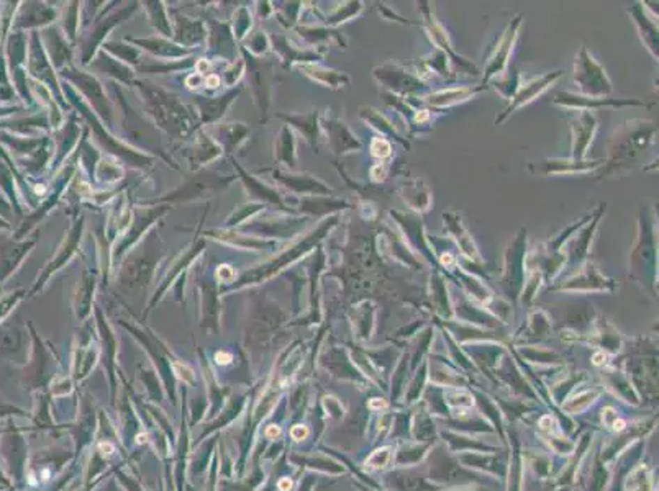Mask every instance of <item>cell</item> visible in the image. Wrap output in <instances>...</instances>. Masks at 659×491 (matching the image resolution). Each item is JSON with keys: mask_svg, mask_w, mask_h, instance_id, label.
I'll return each instance as SVG.
<instances>
[{"mask_svg": "<svg viewBox=\"0 0 659 491\" xmlns=\"http://www.w3.org/2000/svg\"><path fill=\"white\" fill-rule=\"evenodd\" d=\"M128 41H132L133 45L141 46L143 49L150 51L151 54H155L157 58H166V59H176V58H184L190 53L189 49L183 48V46L171 43L169 40L166 38H160V36H155V38H127Z\"/></svg>", "mask_w": 659, "mask_h": 491, "instance_id": "cell-12", "label": "cell"}, {"mask_svg": "<svg viewBox=\"0 0 659 491\" xmlns=\"http://www.w3.org/2000/svg\"><path fill=\"white\" fill-rule=\"evenodd\" d=\"M91 67H94V69H97V71L107 74V76L118 79V81L123 82V84H132V82H133L132 67H128L127 64L120 63L118 59L110 58L109 54L104 53V51H100L99 58H97V61H94L91 64Z\"/></svg>", "mask_w": 659, "mask_h": 491, "instance_id": "cell-13", "label": "cell"}, {"mask_svg": "<svg viewBox=\"0 0 659 491\" xmlns=\"http://www.w3.org/2000/svg\"><path fill=\"white\" fill-rule=\"evenodd\" d=\"M241 89L230 90L225 95L215 97V99H206V97H196V105L199 106V115H201L202 124H212L224 117L226 108L231 102L236 99Z\"/></svg>", "mask_w": 659, "mask_h": 491, "instance_id": "cell-10", "label": "cell"}, {"mask_svg": "<svg viewBox=\"0 0 659 491\" xmlns=\"http://www.w3.org/2000/svg\"><path fill=\"white\" fill-rule=\"evenodd\" d=\"M277 161H284L287 166H294L295 151H294V138L289 131V128L284 127L277 136Z\"/></svg>", "mask_w": 659, "mask_h": 491, "instance_id": "cell-23", "label": "cell"}, {"mask_svg": "<svg viewBox=\"0 0 659 491\" xmlns=\"http://www.w3.org/2000/svg\"><path fill=\"white\" fill-rule=\"evenodd\" d=\"M94 285H95V277L91 274V272L84 271L82 274V280H81V287H79L77 291V312L79 316L84 318L87 313L91 312V302H92V293H94Z\"/></svg>", "mask_w": 659, "mask_h": 491, "instance_id": "cell-20", "label": "cell"}, {"mask_svg": "<svg viewBox=\"0 0 659 491\" xmlns=\"http://www.w3.org/2000/svg\"><path fill=\"white\" fill-rule=\"evenodd\" d=\"M145 6H146L148 13H150L153 26H155V29L160 31L161 35H164L166 38H171V36H173V26H171L168 13H166L164 3H162V2H146Z\"/></svg>", "mask_w": 659, "mask_h": 491, "instance_id": "cell-19", "label": "cell"}, {"mask_svg": "<svg viewBox=\"0 0 659 491\" xmlns=\"http://www.w3.org/2000/svg\"><path fill=\"white\" fill-rule=\"evenodd\" d=\"M233 33L236 40H241L246 35V31L251 26V13L246 7H241L236 10L233 17Z\"/></svg>", "mask_w": 659, "mask_h": 491, "instance_id": "cell-25", "label": "cell"}, {"mask_svg": "<svg viewBox=\"0 0 659 491\" xmlns=\"http://www.w3.org/2000/svg\"><path fill=\"white\" fill-rule=\"evenodd\" d=\"M23 336L17 328L0 330V351L3 355H18L23 351Z\"/></svg>", "mask_w": 659, "mask_h": 491, "instance_id": "cell-21", "label": "cell"}, {"mask_svg": "<svg viewBox=\"0 0 659 491\" xmlns=\"http://www.w3.org/2000/svg\"><path fill=\"white\" fill-rule=\"evenodd\" d=\"M245 56L249 64V82H251L254 100L261 110V113H266L269 106V97H271V86H269V72H271L272 64L263 61V58L249 56L245 51Z\"/></svg>", "mask_w": 659, "mask_h": 491, "instance_id": "cell-5", "label": "cell"}, {"mask_svg": "<svg viewBox=\"0 0 659 491\" xmlns=\"http://www.w3.org/2000/svg\"><path fill=\"white\" fill-rule=\"evenodd\" d=\"M220 154H222V147L217 143V140H213L212 136H208V134L201 131L199 133L196 143H194V146L190 147L187 159L190 162V168L196 170L201 168V166H206L207 162L217 159Z\"/></svg>", "mask_w": 659, "mask_h": 491, "instance_id": "cell-11", "label": "cell"}, {"mask_svg": "<svg viewBox=\"0 0 659 491\" xmlns=\"http://www.w3.org/2000/svg\"><path fill=\"white\" fill-rule=\"evenodd\" d=\"M137 8H138V3H130V6L120 8V12L114 13V15L102 18V20H97L95 26L91 31L89 38L84 41V46H82V58H84V59H82V63H84V64L89 63L91 59L94 58L97 46H99L102 41H104L105 36L109 35V31L112 30L115 25H118L120 22L127 20V18L132 15L134 10H137Z\"/></svg>", "mask_w": 659, "mask_h": 491, "instance_id": "cell-4", "label": "cell"}, {"mask_svg": "<svg viewBox=\"0 0 659 491\" xmlns=\"http://www.w3.org/2000/svg\"><path fill=\"white\" fill-rule=\"evenodd\" d=\"M64 76H68L71 81L77 82V89L84 94L87 99H89L91 105L94 106V110L97 113H100L107 122H112V104L110 100L105 97L104 87L100 86V82L97 81L95 77L89 76V74L81 72V71H74V69H64Z\"/></svg>", "mask_w": 659, "mask_h": 491, "instance_id": "cell-3", "label": "cell"}, {"mask_svg": "<svg viewBox=\"0 0 659 491\" xmlns=\"http://www.w3.org/2000/svg\"><path fill=\"white\" fill-rule=\"evenodd\" d=\"M233 180H235L233 175H224V174H217V172H199L194 175V177H190L184 185H180L179 188H176L173 193H168V195L161 197L160 203L171 205V203L194 202L196 198L220 192V190L228 187Z\"/></svg>", "mask_w": 659, "mask_h": 491, "instance_id": "cell-2", "label": "cell"}, {"mask_svg": "<svg viewBox=\"0 0 659 491\" xmlns=\"http://www.w3.org/2000/svg\"><path fill=\"white\" fill-rule=\"evenodd\" d=\"M156 259L153 257H140V259H130L125 264L122 272H120V284L127 289H134V287H143L148 284L151 279L153 271H155Z\"/></svg>", "mask_w": 659, "mask_h": 491, "instance_id": "cell-9", "label": "cell"}, {"mask_svg": "<svg viewBox=\"0 0 659 491\" xmlns=\"http://www.w3.org/2000/svg\"><path fill=\"white\" fill-rule=\"evenodd\" d=\"M169 208L171 205H166L164 203V205H157L155 208H150V210L134 213V221H133L132 228H130V233L125 236V238L122 239V243L117 246V249H115V252H114V259L122 257V254L125 251H128V249L141 238V234L145 233L146 228H150L156 220H160V218L164 215Z\"/></svg>", "mask_w": 659, "mask_h": 491, "instance_id": "cell-6", "label": "cell"}, {"mask_svg": "<svg viewBox=\"0 0 659 491\" xmlns=\"http://www.w3.org/2000/svg\"><path fill=\"white\" fill-rule=\"evenodd\" d=\"M208 45H210L212 49L217 51L218 54H224L226 58L235 56V40L233 36H231L228 25L210 22V38H208Z\"/></svg>", "mask_w": 659, "mask_h": 491, "instance_id": "cell-14", "label": "cell"}, {"mask_svg": "<svg viewBox=\"0 0 659 491\" xmlns=\"http://www.w3.org/2000/svg\"><path fill=\"white\" fill-rule=\"evenodd\" d=\"M233 164H235L236 170H238L241 180H243V182H245L246 188H248V192L251 193V195H253L254 198H259V200L271 202V203H281L279 197H277V193H276V190L269 188L268 185H264V184L261 182V180H258L256 177H253V175H249L248 172H246L245 169H241L240 166L236 164L235 161H233Z\"/></svg>", "mask_w": 659, "mask_h": 491, "instance_id": "cell-16", "label": "cell"}, {"mask_svg": "<svg viewBox=\"0 0 659 491\" xmlns=\"http://www.w3.org/2000/svg\"><path fill=\"white\" fill-rule=\"evenodd\" d=\"M48 33V38L53 41V48H51V58H53V64L56 67H61L64 63H71V48H69L68 41L64 36L59 33L58 29H51Z\"/></svg>", "mask_w": 659, "mask_h": 491, "instance_id": "cell-18", "label": "cell"}, {"mask_svg": "<svg viewBox=\"0 0 659 491\" xmlns=\"http://www.w3.org/2000/svg\"><path fill=\"white\" fill-rule=\"evenodd\" d=\"M31 71H33V74H36V76H38L40 79H43V81H48L49 84H53V89L56 90L58 97H61V92H59V84H58L56 77H54V74H53L54 72L53 67H51V64H49L48 59H46L43 49H41V48H35L33 54H31Z\"/></svg>", "mask_w": 659, "mask_h": 491, "instance_id": "cell-17", "label": "cell"}, {"mask_svg": "<svg viewBox=\"0 0 659 491\" xmlns=\"http://www.w3.org/2000/svg\"><path fill=\"white\" fill-rule=\"evenodd\" d=\"M13 414H17V416H25V411L20 410V408L10 405V403L0 400V419L8 418V416H13Z\"/></svg>", "mask_w": 659, "mask_h": 491, "instance_id": "cell-28", "label": "cell"}, {"mask_svg": "<svg viewBox=\"0 0 659 491\" xmlns=\"http://www.w3.org/2000/svg\"><path fill=\"white\" fill-rule=\"evenodd\" d=\"M203 246H206V241H202V239H201V241H199V244H197V241H196V244H194V246H192V249H190V251H189L187 254H185V256H184V257H180V259H179V261H178V262H176V266H174V271H173V272H171V274L168 275V279H166V282H164V284H162V287H161V289H160V291H156V296H155V300H153V303H155V302H156V300H157V298H160V296H161V293H162V291H166V289H168V287H169L171 284H173V280L176 279V277H178V275H179V272H180V268H184L185 266H189V264H190V262H192V259H194V257H196V256H197V254H199V252H201V251H202V249H203Z\"/></svg>", "mask_w": 659, "mask_h": 491, "instance_id": "cell-22", "label": "cell"}, {"mask_svg": "<svg viewBox=\"0 0 659 491\" xmlns=\"http://www.w3.org/2000/svg\"><path fill=\"white\" fill-rule=\"evenodd\" d=\"M137 87L141 92L148 113L156 127L174 138L187 136L196 128L197 117L183 100H179V97L148 82H137Z\"/></svg>", "mask_w": 659, "mask_h": 491, "instance_id": "cell-1", "label": "cell"}, {"mask_svg": "<svg viewBox=\"0 0 659 491\" xmlns=\"http://www.w3.org/2000/svg\"><path fill=\"white\" fill-rule=\"evenodd\" d=\"M0 490H3V488H2V486H0Z\"/></svg>", "mask_w": 659, "mask_h": 491, "instance_id": "cell-29", "label": "cell"}, {"mask_svg": "<svg viewBox=\"0 0 659 491\" xmlns=\"http://www.w3.org/2000/svg\"><path fill=\"white\" fill-rule=\"evenodd\" d=\"M248 134L249 129L243 123H225L218 128L217 140L220 141V147H225L226 154H231L246 140Z\"/></svg>", "mask_w": 659, "mask_h": 491, "instance_id": "cell-15", "label": "cell"}, {"mask_svg": "<svg viewBox=\"0 0 659 491\" xmlns=\"http://www.w3.org/2000/svg\"><path fill=\"white\" fill-rule=\"evenodd\" d=\"M171 13H173V22H174L173 38L180 45L189 46V48H194V46L201 45L207 35V29H206V25H203V22L184 17L176 10H173Z\"/></svg>", "mask_w": 659, "mask_h": 491, "instance_id": "cell-7", "label": "cell"}, {"mask_svg": "<svg viewBox=\"0 0 659 491\" xmlns=\"http://www.w3.org/2000/svg\"><path fill=\"white\" fill-rule=\"evenodd\" d=\"M69 7L68 8V13H66V17H68V20H66V26H64V29H66L68 31V38L74 41V38H76V31H77V25H79V12H77V6L79 3L77 2H72V3H69Z\"/></svg>", "mask_w": 659, "mask_h": 491, "instance_id": "cell-26", "label": "cell"}, {"mask_svg": "<svg viewBox=\"0 0 659 491\" xmlns=\"http://www.w3.org/2000/svg\"><path fill=\"white\" fill-rule=\"evenodd\" d=\"M82 225H84V218H81V220H79L77 223L72 226V230H69L68 238L64 239V243H63L61 246H59V249H58V252H56V257H54L53 261H51L49 266L46 267V271L43 272V275H41L40 279H38V284H36L35 289H40V287L43 285L46 280L49 279V275L54 274V272H56V271H59V267H63L64 262H68L69 259H71L72 254L76 252V249H77V246H79V241H81Z\"/></svg>", "mask_w": 659, "mask_h": 491, "instance_id": "cell-8", "label": "cell"}, {"mask_svg": "<svg viewBox=\"0 0 659 491\" xmlns=\"http://www.w3.org/2000/svg\"><path fill=\"white\" fill-rule=\"evenodd\" d=\"M264 31H258L256 35L251 36V40H249V43L246 45V48H248L249 51H251V53L254 54V56H261V54L264 53V49L261 48V45H264L268 48V38L266 36L263 35Z\"/></svg>", "mask_w": 659, "mask_h": 491, "instance_id": "cell-27", "label": "cell"}, {"mask_svg": "<svg viewBox=\"0 0 659 491\" xmlns=\"http://www.w3.org/2000/svg\"><path fill=\"white\" fill-rule=\"evenodd\" d=\"M110 51L114 53L115 56L122 61L128 63V64H140V51L130 45H123V43H105L104 45V51Z\"/></svg>", "mask_w": 659, "mask_h": 491, "instance_id": "cell-24", "label": "cell"}]
</instances>
